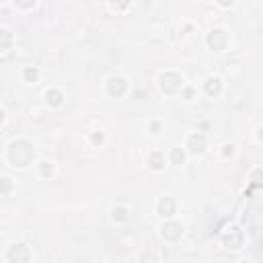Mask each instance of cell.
Segmentation results:
<instances>
[{"label":"cell","instance_id":"obj_15","mask_svg":"<svg viewBox=\"0 0 263 263\" xmlns=\"http://www.w3.org/2000/svg\"><path fill=\"white\" fill-rule=\"evenodd\" d=\"M23 78H25L27 82H35V80L39 78V70L35 68V66H27V68L23 70Z\"/></svg>","mask_w":263,"mask_h":263},{"label":"cell","instance_id":"obj_17","mask_svg":"<svg viewBox=\"0 0 263 263\" xmlns=\"http://www.w3.org/2000/svg\"><path fill=\"white\" fill-rule=\"evenodd\" d=\"M39 173H41V177H50V175L54 173V165L48 163V161H43V163L39 165Z\"/></svg>","mask_w":263,"mask_h":263},{"label":"cell","instance_id":"obj_4","mask_svg":"<svg viewBox=\"0 0 263 263\" xmlns=\"http://www.w3.org/2000/svg\"><path fill=\"white\" fill-rule=\"evenodd\" d=\"M222 240H224V247L226 249H240L243 247V230H240L238 226H228L224 232H222Z\"/></svg>","mask_w":263,"mask_h":263},{"label":"cell","instance_id":"obj_1","mask_svg":"<svg viewBox=\"0 0 263 263\" xmlns=\"http://www.w3.org/2000/svg\"><path fill=\"white\" fill-rule=\"evenodd\" d=\"M35 159V148L27 140H17L9 146V161L13 167H27Z\"/></svg>","mask_w":263,"mask_h":263},{"label":"cell","instance_id":"obj_2","mask_svg":"<svg viewBox=\"0 0 263 263\" xmlns=\"http://www.w3.org/2000/svg\"><path fill=\"white\" fill-rule=\"evenodd\" d=\"M7 259H9L11 263H29L31 251H29V247H27L25 243H15V245L9 247Z\"/></svg>","mask_w":263,"mask_h":263},{"label":"cell","instance_id":"obj_20","mask_svg":"<svg viewBox=\"0 0 263 263\" xmlns=\"http://www.w3.org/2000/svg\"><path fill=\"white\" fill-rule=\"evenodd\" d=\"M222 155L228 159V157H232L234 155V144H224L222 146Z\"/></svg>","mask_w":263,"mask_h":263},{"label":"cell","instance_id":"obj_13","mask_svg":"<svg viewBox=\"0 0 263 263\" xmlns=\"http://www.w3.org/2000/svg\"><path fill=\"white\" fill-rule=\"evenodd\" d=\"M127 214H129V210L125 206H115L111 210V218H113L115 222H125L127 220Z\"/></svg>","mask_w":263,"mask_h":263},{"label":"cell","instance_id":"obj_24","mask_svg":"<svg viewBox=\"0 0 263 263\" xmlns=\"http://www.w3.org/2000/svg\"><path fill=\"white\" fill-rule=\"evenodd\" d=\"M257 138L263 142V127H259V129H257Z\"/></svg>","mask_w":263,"mask_h":263},{"label":"cell","instance_id":"obj_3","mask_svg":"<svg viewBox=\"0 0 263 263\" xmlns=\"http://www.w3.org/2000/svg\"><path fill=\"white\" fill-rule=\"evenodd\" d=\"M161 89L167 95H175L179 89H183V78L177 72H165L161 76Z\"/></svg>","mask_w":263,"mask_h":263},{"label":"cell","instance_id":"obj_6","mask_svg":"<svg viewBox=\"0 0 263 263\" xmlns=\"http://www.w3.org/2000/svg\"><path fill=\"white\" fill-rule=\"evenodd\" d=\"M127 91V82L123 76H111L107 82V93L111 97H123Z\"/></svg>","mask_w":263,"mask_h":263},{"label":"cell","instance_id":"obj_9","mask_svg":"<svg viewBox=\"0 0 263 263\" xmlns=\"http://www.w3.org/2000/svg\"><path fill=\"white\" fill-rule=\"evenodd\" d=\"M175 208H177V204H175V200H173L171 195L161 197V200H159V206H157V210H159V214H161L163 218H171V216L175 214Z\"/></svg>","mask_w":263,"mask_h":263},{"label":"cell","instance_id":"obj_12","mask_svg":"<svg viewBox=\"0 0 263 263\" xmlns=\"http://www.w3.org/2000/svg\"><path fill=\"white\" fill-rule=\"evenodd\" d=\"M46 101H48L52 107H58V105H62V101H64V95H62L58 89H50V91L46 93Z\"/></svg>","mask_w":263,"mask_h":263},{"label":"cell","instance_id":"obj_11","mask_svg":"<svg viewBox=\"0 0 263 263\" xmlns=\"http://www.w3.org/2000/svg\"><path fill=\"white\" fill-rule=\"evenodd\" d=\"M148 165H150V169L161 171L165 167V155H163V152H159V150H152L148 155Z\"/></svg>","mask_w":263,"mask_h":263},{"label":"cell","instance_id":"obj_14","mask_svg":"<svg viewBox=\"0 0 263 263\" xmlns=\"http://www.w3.org/2000/svg\"><path fill=\"white\" fill-rule=\"evenodd\" d=\"M249 181H251V187H263V167L253 169Z\"/></svg>","mask_w":263,"mask_h":263},{"label":"cell","instance_id":"obj_10","mask_svg":"<svg viewBox=\"0 0 263 263\" xmlns=\"http://www.w3.org/2000/svg\"><path fill=\"white\" fill-rule=\"evenodd\" d=\"M204 91L210 95V97H216V95H220L222 93V80L218 78V76H210L204 84Z\"/></svg>","mask_w":263,"mask_h":263},{"label":"cell","instance_id":"obj_7","mask_svg":"<svg viewBox=\"0 0 263 263\" xmlns=\"http://www.w3.org/2000/svg\"><path fill=\"white\" fill-rule=\"evenodd\" d=\"M206 136L202 134V132H193V134H189L187 138V148L189 152H193V155H200V152L206 150Z\"/></svg>","mask_w":263,"mask_h":263},{"label":"cell","instance_id":"obj_23","mask_svg":"<svg viewBox=\"0 0 263 263\" xmlns=\"http://www.w3.org/2000/svg\"><path fill=\"white\" fill-rule=\"evenodd\" d=\"M93 142H95V144H101V142H103V134H93Z\"/></svg>","mask_w":263,"mask_h":263},{"label":"cell","instance_id":"obj_25","mask_svg":"<svg viewBox=\"0 0 263 263\" xmlns=\"http://www.w3.org/2000/svg\"><path fill=\"white\" fill-rule=\"evenodd\" d=\"M240 263H249V261H240Z\"/></svg>","mask_w":263,"mask_h":263},{"label":"cell","instance_id":"obj_16","mask_svg":"<svg viewBox=\"0 0 263 263\" xmlns=\"http://www.w3.org/2000/svg\"><path fill=\"white\" fill-rule=\"evenodd\" d=\"M183 161H185V152L181 148H173L171 150V163L173 165H183Z\"/></svg>","mask_w":263,"mask_h":263},{"label":"cell","instance_id":"obj_22","mask_svg":"<svg viewBox=\"0 0 263 263\" xmlns=\"http://www.w3.org/2000/svg\"><path fill=\"white\" fill-rule=\"evenodd\" d=\"M3 185H5V187H3V193L7 195V193L11 191V179H9V177H5V179H3Z\"/></svg>","mask_w":263,"mask_h":263},{"label":"cell","instance_id":"obj_5","mask_svg":"<svg viewBox=\"0 0 263 263\" xmlns=\"http://www.w3.org/2000/svg\"><path fill=\"white\" fill-rule=\"evenodd\" d=\"M206 41H208L210 50H214V52H222V50L226 48V43H228V33H226L224 29H214V31L208 33Z\"/></svg>","mask_w":263,"mask_h":263},{"label":"cell","instance_id":"obj_19","mask_svg":"<svg viewBox=\"0 0 263 263\" xmlns=\"http://www.w3.org/2000/svg\"><path fill=\"white\" fill-rule=\"evenodd\" d=\"M0 35H3V50L7 52L9 50V43H11V33L7 29H3V31H0Z\"/></svg>","mask_w":263,"mask_h":263},{"label":"cell","instance_id":"obj_21","mask_svg":"<svg viewBox=\"0 0 263 263\" xmlns=\"http://www.w3.org/2000/svg\"><path fill=\"white\" fill-rule=\"evenodd\" d=\"M142 263H157V259H155V253H142Z\"/></svg>","mask_w":263,"mask_h":263},{"label":"cell","instance_id":"obj_18","mask_svg":"<svg viewBox=\"0 0 263 263\" xmlns=\"http://www.w3.org/2000/svg\"><path fill=\"white\" fill-rule=\"evenodd\" d=\"M195 97V89H191V86H185V89H181V99L183 101H193Z\"/></svg>","mask_w":263,"mask_h":263},{"label":"cell","instance_id":"obj_8","mask_svg":"<svg viewBox=\"0 0 263 263\" xmlns=\"http://www.w3.org/2000/svg\"><path fill=\"white\" fill-rule=\"evenodd\" d=\"M161 232H163V236H165L167 240H179V238L183 236V226H181L179 222H173V220H169V222H165V224H163Z\"/></svg>","mask_w":263,"mask_h":263}]
</instances>
